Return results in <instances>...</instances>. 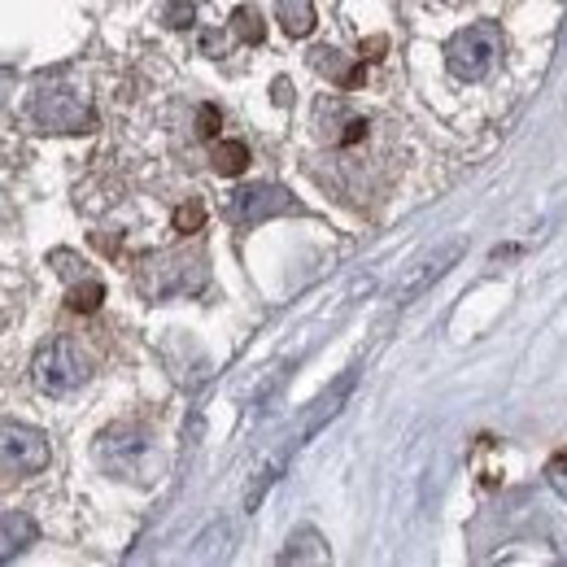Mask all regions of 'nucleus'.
I'll list each match as a JSON object with an SVG mask.
<instances>
[{
  "label": "nucleus",
  "mask_w": 567,
  "mask_h": 567,
  "mask_svg": "<svg viewBox=\"0 0 567 567\" xmlns=\"http://www.w3.org/2000/svg\"><path fill=\"white\" fill-rule=\"evenodd\" d=\"M354 380H358V371H346L341 380H332V384H328V389H323V393L315 398V406L306 411V420H301V427L292 432V436H297V445H306V441H310V436H315L319 427L328 424V420H332V415H337V411L346 406V398L354 393Z\"/></svg>",
  "instance_id": "nucleus-7"
},
{
  "label": "nucleus",
  "mask_w": 567,
  "mask_h": 567,
  "mask_svg": "<svg viewBox=\"0 0 567 567\" xmlns=\"http://www.w3.org/2000/svg\"><path fill=\"white\" fill-rule=\"evenodd\" d=\"M546 476H550V485H555V494L567 497V450H559L555 458H550V467H546Z\"/></svg>",
  "instance_id": "nucleus-15"
},
{
  "label": "nucleus",
  "mask_w": 567,
  "mask_h": 567,
  "mask_svg": "<svg viewBox=\"0 0 567 567\" xmlns=\"http://www.w3.org/2000/svg\"><path fill=\"white\" fill-rule=\"evenodd\" d=\"M280 564H328V546L315 528H297L288 537V550L280 555Z\"/></svg>",
  "instance_id": "nucleus-10"
},
{
  "label": "nucleus",
  "mask_w": 567,
  "mask_h": 567,
  "mask_svg": "<svg viewBox=\"0 0 567 567\" xmlns=\"http://www.w3.org/2000/svg\"><path fill=\"white\" fill-rule=\"evenodd\" d=\"M166 18H171V27H188V22H193V4H184V0H179V4H171V13H166Z\"/></svg>",
  "instance_id": "nucleus-17"
},
{
  "label": "nucleus",
  "mask_w": 567,
  "mask_h": 567,
  "mask_svg": "<svg viewBox=\"0 0 567 567\" xmlns=\"http://www.w3.org/2000/svg\"><path fill=\"white\" fill-rule=\"evenodd\" d=\"M31 114L44 132H87L92 127V110L74 87H44L31 101Z\"/></svg>",
  "instance_id": "nucleus-4"
},
{
  "label": "nucleus",
  "mask_w": 567,
  "mask_h": 567,
  "mask_svg": "<svg viewBox=\"0 0 567 567\" xmlns=\"http://www.w3.org/2000/svg\"><path fill=\"white\" fill-rule=\"evenodd\" d=\"M564 53H567V31H564Z\"/></svg>",
  "instance_id": "nucleus-18"
},
{
  "label": "nucleus",
  "mask_w": 567,
  "mask_h": 567,
  "mask_svg": "<svg viewBox=\"0 0 567 567\" xmlns=\"http://www.w3.org/2000/svg\"><path fill=\"white\" fill-rule=\"evenodd\" d=\"M35 537H40V528L27 511H4L0 515V564L18 559L27 546H35Z\"/></svg>",
  "instance_id": "nucleus-9"
},
{
  "label": "nucleus",
  "mask_w": 567,
  "mask_h": 567,
  "mask_svg": "<svg viewBox=\"0 0 567 567\" xmlns=\"http://www.w3.org/2000/svg\"><path fill=\"white\" fill-rule=\"evenodd\" d=\"M297 450H301V445H297V436L288 432L280 445H276V450L262 458V467L254 472V481H249V489H245V511H258V506H262V497L271 494V485L284 476V467H288V458H292Z\"/></svg>",
  "instance_id": "nucleus-8"
},
{
  "label": "nucleus",
  "mask_w": 567,
  "mask_h": 567,
  "mask_svg": "<svg viewBox=\"0 0 567 567\" xmlns=\"http://www.w3.org/2000/svg\"><path fill=\"white\" fill-rule=\"evenodd\" d=\"M497 62V35L494 27H467L445 44V66L450 74H458L463 83H476L494 71Z\"/></svg>",
  "instance_id": "nucleus-3"
},
{
  "label": "nucleus",
  "mask_w": 567,
  "mask_h": 567,
  "mask_svg": "<svg viewBox=\"0 0 567 567\" xmlns=\"http://www.w3.org/2000/svg\"><path fill=\"white\" fill-rule=\"evenodd\" d=\"M463 249H467V245H463L458 236H454V240H445V245H436V249H427L424 258L402 276V284L393 288V306H411L415 297H424L427 288L441 280L458 258H463Z\"/></svg>",
  "instance_id": "nucleus-5"
},
{
  "label": "nucleus",
  "mask_w": 567,
  "mask_h": 567,
  "mask_svg": "<svg viewBox=\"0 0 567 567\" xmlns=\"http://www.w3.org/2000/svg\"><path fill=\"white\" fill-rule=\"evenodd\" d=\"M31 375H35V384H40V393L62 398V393H74V389L87 380V358L79 354L74 341L62 337V341H49V346L35 354Z\"/></svg>",
  "instance_id": "nucleus-1"
},
{
  "label": "nucleus",
  "mask_w": 567,
  "mask_h": 567,
  "mask_svg": "<svg viewBox=\"0 0 567 567\" xmlns=\"http://www.w3.org/2000/svg\"><path fill=\"white\" fill-rule=\"evenodd\" d=\"M101 297H105V288L96 280H87V284H79V288H71V310H79V315H92L96 306H101Z\"/></svg>",
  "instance_id": "nucleus-14"
},
{
  "label": "nucleus",
  "mask_w": 567,
  "mask_h": 567,
  "mask_svg": "<svg viewBox=\"0 0 567 567\" xmlns=\"http://www.w3.org/2000/svg\"><path fill=\"white\" fill-rule=\"evenodd\" d=\"M202 218H206V210L193 202V206H184V210L175 214V227H179V231H197V227H202Z\"/></svg>",
  "instance_id": "nucleus-16"
},
{
  "label": "nucleus",
  "mask_w": 567,
  "mask_h": 567,
  "mask_svg": "<svg viewBox=\"0 0 567 567\" xmlns=\"http://www.w3.org/2000/svg\"><path fill=\"white\" fill-rule=\"evenodd\" d=\"M288 210H292V197L284 193L280 184H249V188H240L227 202L231 223H240V227H254L262 218H276V214H288Z\"/></svg>",
  "instance_id": "nucleus-6"
},
{
  "label": "nucleus",
  "mask_w": 567,
  "mask_h": 567,
  "mask_svg": "<svg viewBox=\"0 0 567 567\" xmlns=\"http://www.w3.org/2000/svg\"><path fill=\"white\" fill-rule=\"evenodd\" d=\"M231 31H236L245 44H262V35H267V27H262V13H258V9H249V4L231 13Z\"/></svg>",
  "instance_id": "nucleus-13"
},
{
  "label": "nucleus",
  "mask_w": 567,
  "mask_h": 567,
  "mask_svg": "<svg viewBox=\"0 0 567 567\" xmlns=\"http://www.w3.org/2000/svg\"><path fill=\"white\" fill-rule=\"evenodd\" d=\"M245 166H249V148L240 141H227L214 148V171L218 175H245Z\"/></svg>",
  "instance_id": "nucleus-12"
},
{
  "label": "nucleus",
  "mask_w": 567,
  "mask_h": 567,
  "mask_svg": "<svg viewBox=\"0 0 567 567\" xmlns=\"http://www.w3.org/2000/svg\"><path fill=\"white\" fill-rule=\"evenodd\" d=\"M280 22L292 40L310 35V31H315V9H310V0H280Z\"/></svg>",
  "instance_id": "nucleus-11"
},
{
  "label": "nucleus",
  "mask_w": 567,
  "mask_h": 567,
  "mask_svg": "<svg viewBox=\"0 0 567 567\" xmlns=\"http://www.w3.org/2000/svg\"><path fill=\"white\" fill-rule=\"evenodd\" d=\"M53 450L49 436L31 424H0V472L4 476H40Z\"/></svg>",
  "instance_id": "nucleus-2"
}]
</instances>
